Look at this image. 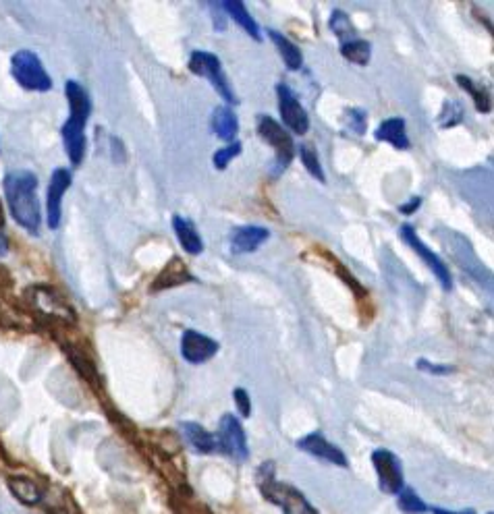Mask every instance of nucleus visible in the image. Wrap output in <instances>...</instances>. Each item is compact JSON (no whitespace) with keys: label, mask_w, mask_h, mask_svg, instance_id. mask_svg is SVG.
<instances>
[{"label":"nucleus","mask_w":494,"mask_h":514,"mask_svg":"<svg viewBox=\"0 0 494 514\" xmlns=\"http://www.w3.org/2000/svg\"><path fill=\"white\" fill-rule=\"evenodd\" d=\"M5 193L11 214L27 233L38 235L42 212L38 202V177L30 170H13L5 177Z\"/></svg>","instance_id":"f257e3e1"},{"label":"nucleus","mask_w":494,"mask_h":514,"mask_svg":"<svg viewBox=\"0 0 494 514\" xmlns=\"http://www.w3.org/2000/svg\"><path fill=\"white\" fill-rule=\"evenodd\" d=\"M67 100H69V121L63 125V141L71 164L79 166L86 156V125L92 112V102L88 92L77 81H67Z\"/></svg>","instance_id":"f03ea898"},{"label":"nucleus","mask_w":494,"mask_h":514,"mask_svg":"<svg viewBox=\"0 0 494 514\" xmlns=\"http://www.w3.org/2000/svg\"><path fill=\"white\" fill-rule=\"evenodd\" d=\"M258 485L266 500L279 504L285 514H318V510L308 502V498L297 492L293 485H287L274 477L272 463H266L258 471Z\"/></svg>","instance_id":"7ed1b4c3"},{"label":"nucleus","mask_w":494,"mask_h":514,"mask_svg":"<svg viewBox=\"0 0 494 514\" xmlns=\"http://www.w3.org/2000/svg\"><path fill=\"white\" fill-rule=\"evenodd\" d=\"M189 71L204 77V79H208L212 88L216 90V94L221 96L227 104H237V98H235V94L231 90L229 79L225 77L223 63L218 61L216 54L206 52V50L191 52V56H189Z\"/></svg>","instance_id":"20e7f679"},{"label":"nucleus","mask_w":494,"mask_h":514,"mask_svg":"<svg viewBox=\"0 0 494 514\" xmlns=\"http://www.w3.org/2000/svg\"><path fill=\"white\" fill-rule=\"evenodd\" d=\"M11 73L17 83L25 90L32 92H48L52 88V79L46 73L38 54L32 50H19L11 61Z\"/></svg>","instance_id":"39448f33"},{"label":"nucleus","mask_w":494,"mask_h":514,"mask_svg":"<svg viewBox=\"0 0 494 514\" xmlns=\"http://www.w3.org/2000/svg\"><path fill=\"white\" fill-rule=\"evenodd\" d=\"M258 133L266 141V144H270L274 148V166H277V170H274V177H279L293 160V154H295L293 139L281 123L266 117V114H260L258 117Z\"/></svg>","instance_id":"423d86ee"},{"label":"nucleus","mask_w":494,"mask_h":514,"mask_svg":"<svg viewBox=\"0 0 494 514\" xmlns=\"http://www.w3.org/2000/svg\"><path fill=\"white\" fill-rule=\"evenodd\" d=\"M214 438H216V448L223 454L231 456V459L247 461V456H250V448H247L243 425L235 415H231V413L223 415L221 423H218V434Z\"/></svg>","instance_id":"0eeeda50"},{"label":"nucleus","mask_w":494,"mask_h":514,"mask_svg":"<svg viewBox=\"0 0 494 514\" xmlns=\"http://www.w3.org/2000/svg\"><path fill=\"white\" fill-rule=\"evenodd\" d=\"M399 233H401V239L422 257L424 264H426V266L430 268V272L436 276V280L443 284V289H445V291H451V289H453V278H451L449 268L445 266V262L441 260V257H438V255L416 235L414 226L403 224Z\"/></svg>","instance_id":"6e6552de"},{"label":"nucleus","mask_w":494,"mask_h":514,"mask_svg":"<svg viewBox=\"0 0 494 514\" xmlns=\"http://www.w3.org/2000/svg\"><path fill=\"white\" fill-rule=\"evenodd\" d=\"M30 301L36 307V311H40L44 318H50L59 324H73L75 322V313L73 309L67 305V301L48 287H34L30 291Z\"/></svg>","instance_id":"1a4fd4ad"},{"label":"nucleus","mask_w":494,"mask_h":514,"mask_svg":"<svg viewBox=\"0 0 494 514\" xmlns=\"http://www.w3.org/2000/svg\"><path fill=\"white\" fill-rule=\"evenodd\" d=\"M277 96H279V110H281L285 127L295 135L308 133L310 117H308L306 108L301 106L295 92L289 88V85L281 83V85H277Z\"/></svg>","instance_id":"9d476101"},{"label":"nucleus","mask_w":494,"mask_h":514,"mask_svg":"<svg viewBox=\"0 0 494 514\" xmlns=\"http://www.w3.org/2000/svg\"><path fill=\"white\" fill-rule=\"evenodd\" d=\"M372 463L378 473L380 490L384 494H399L403 490V467L391 450H374Z\"/></svg>","instance_id":"9b49d317"},{"label":"nucleus","mask_w":494,"mask_h":514,"mask_svg":"<svg viewBox=\"0 0 494 514\" xmlns=\"http://www.w3.org/2000/svg\"><path fill=\"white\" fill-rule=\"evenodd\" d=\"M218 342L198 330H185L181 338V355L185 361L200 365L210 361L218 353Z\"/></svg>","instance_id":"f8f14e48"},{"label":"nucleus","mask_w":494,"mask_h":514,"mask_svg":"<svg viewBox=\"0 0 494 514\" xmlns=\"http://www.w3.org/2000/svg\"><path fill=\"white\" fill-rule=\"evenodd\" d=\"M71 187V173L65 168H57L50 177L48 197H46V210H48V226L59 228L61 224V208H63V195Z\"/></svg>","instance_id":"ddd939ff"},{"label":"nucleus","mask_w":494,"mask_h":514,"mask_svg":"<svg viewBox=\"0 0 494 514\" xmlns=\"http://www.w3.org/2000/svg\"><path fill=\"white\" fill-rule=\"evenodd\" d=\"M297 446L301 448V450H306V452H310L312 456H316V459H322V461H326V463H331V465H337V467H347V456L343 454V450L341 448H337L335 444H331L328 442L322 434H310V436H306V438H301L299 442H297Z\"/></svg>","instance_id":"4468645a"},{"label":"nucleus","mask_w":494,"mask_h":514,"mask_svg":"<svg viewBox=\"0 0 494 514\" xmlns=\"http://www.w3.org/2000/svg\"><path fill=\"white\" fill-rule=\"evenodd\" d=\"M270 233L264 226H239L231 235V249L233 253H252L260 249L268 241Z\"/></svg>","instance_id":"2eb2a0df"},{"label":"nucleus","mask_w":494,"mask_h":514,"mask_svg":"<svg viewBox=\"0 0 494 514\" xmlns=\"http://www.w3.org/2000/svg\"><path fill=\"white\" fill-rule=\"evenodd\" d=\"M194 280V276L189 274L187 266L183 264L181 257H173V260L164 266V270L156 276V280L152 282L150 291L152 293H160L164 289H171V287H179V284H185V282H191Z\"/></svg>","instance_id":"dca6fc26"},{"label":"nucleus","mask_w":494,"mask_h":514,"mask_svg":"<svg viewBox=\"0 0 494 514\" xmlns=\"http://www.w3.org/2000/svg\"><path fill=\"white\" fill-rule=\"evenodd\" d=\"M173 226H175V235L181 243V247L189 253V255H200L204 251V243L198 235L196 224L183 218V216H175L173 218Z\"/></svg>","instance_id":"f3484780"},{"label":"nucleus","mask_w":494,"mask_h":514,"mask_svg":"<svg viewBox=\"0 0 494 514\" xmlns=\"http://www.w3.org/2000/svg\"><path fill=\"white\" fill-rule=\"evenodd\" d=\"M181 432H183L187 444L194 448L196 452H200V454L218 452L216 438L210 432H206L202 425H198L194 421H187V423H181Z\"/></svg>","instance_id":"a211bd4d"},{"label":"nucleus","mask_w":494,"mask_h":514,"mask_svg":"<svg viewBox=\"0 0 494 514\" xmlns=\"http://www.w3.org/2000/svg\"><path fill=\"white\" fill-rule=\"evenodd\" d=\"M212 129H214L216 137H221L223 141L233 144V139L237 137V131H239V121L235 117V112L231 110V106H218L214 110Z\"/></svg>","instance_id":"6ab92c4d"},{"label":"nucleus","mask_w":494,"mask_h":514,"mask_svg":"<svg viewBox=\"0 0 494 514\" xmlns=\"http://www.w3.org/2000/svg\"><path fill=\"white\" fill-rule=\"evenodd\" d=\"M376 139L387 141L397 150H409V137L405 133V121L403 119H387L382 121L376 129Z\"/></svg>","instance_id":"aec40b11"},{"label":"nucleus","mask_w":494,"mask_h":514,"mask_svg":"<svg viewBox=\"0 0 494 514\" xmlns=\"http://www.w3.org/2000/svg\"><path fill=\"white\" fill-rule=\"evenodd\" d=\"M221 7H223V11H225L229 17H233V19L243 27L247 36L254 38L256 42L262 40L260 25L254 21V17L250 15V11H247V7L241 3V0H227V3H221Z\"/></svg>","instance_id":"412c9836"},{"label":"nucleus","mask_w":494,"mask_h":514,"mask_svg":"<svg viewBox=\"0 0 494 514\" xmlns=\"http://www.w3.org/2000/svg\"><path fill=\"white\" fill-rule=\"evenodd\" d=\"M268 34H270V40L274 42V46L279 48V54L283 56L285 65H287L291 71L301 69V65H304V54H301V50H299L287 36H283V34L277 32V30H270Z\"/></svg>","instance_id":"4be33fe9"},{"label":"nucleus","mask_w":494,"mask_h":514,"mask_svg":"<svg viewBox=\"0 0 494 514\" xmlns=\"http://www.w3.org/2000/svg\"><path fill=\"white\" fill-rule=\"evenodd\" d=\"M9 488L23 504H30L32 506V504H38L42 500L40 488L32 479H27V477H11L9 479Z\"/></svg>","instance_id":"5701e85b"},{"label":"nucleus","mask_w":494,"mask_h":514,"mask_svg":"<svg viewBox=\"0 0 494 514\" xmlns=\"http://www.w3.org/2000/svg\"><path fill=\"white\" fill-rule=\"evenodd\" d=\"M341 54L345 56L349 63L366 67L370 63L372 46L366 40H362V38H353V40L341 44Z\"/></svg>","instance_id":"b1692460"},{"label":"nucleus","mask_w":494,"mask_h":514,"mask_svg":"<svg viewBox=\"0 0 494 514\" xmlns=\"http://www.w3.org/2000/svg\"><path fill=\"white\" fill-rule=\"evenodd\" d=\"M457 83L461 85V88L468 92V94H472V98H474V104H476V110L478 112H482V114H486V112H490V92H488V88L486 85H482V83H476L474 79H470V77H465V75H457Z\"/></svg>","instance_id":"393cba45"},{"label":"nucleus","mask_w":494,"mask_h":514,"mask_svg":"<svg viewBox=\"0 0 494 514\" xmlns=\"http://www.w3.org/2000/svg\"><path fill=\"white\" fill-rule=\"evenodd\" d=\"M299 158H301V162H304L308 173H310L316 181L326 183V175H324V170H322L318 152H316V148H314L312 144H304V146L299 148Z\"/></svg>","instance_id":"a878e982"},{"label":"nucleus","mask_w":494,"mask_h":514,"mask_svg":"<svg viewBox=\"0 0 494 514\" xmlns=\"http://www.w3.org/2000/svg\"><path fill=\"white\" fill-rule=\"evenodd\" d=\"M331 30L341 40V44H345V42H349L353 38H358V36H355V27L351 25L349 17L343 11H335L333 13V17H331Z\"/></svg>","instance_id":"bb28decb"},{"label":"nucleus","mask_w":494,"mask_h":514,"mask_svg":"<svg viewBox=\"0 0 494 514\" xmlns=\"http://www.w3.org/2000/svg\"><path fill=\"white\" fill-rule=\"evenodd\" d=\"M463 119V108L459 102H453V100H447L445 106H443V112L441 117H438V125H441L443 129H451L455 125H459Z\"/></svg>","instance_id":"cd10ccee"},{"label":"nucleus","mask_w":494,"mask_h":514,"mask_svg":"<svg viewBox=\"0 0 494 514\" xmlns=\"http://www.w3.org/2000/svg\"><path fill=\"white\" fill-rule=\"evenodd\" d=\"M399 508L403 512H409V514H420V512L428 510V506L416 496V492L414 490H407V488H403L399 492Z\"/></svg>","instance_id":"c85d7f7f"},{"label":"nucleus","mask_w":494,"mask_h":514,"mask_svg":"<svg viewBox=\"0 0 494 514\" xmlns=\"http://www.w3.org/2000/svg\"><path fill=\"white\" fill-rule=\"evenodd\" d=\"M239 154H241V144H239V141H233V144H229L227 148L218 150V152L212 156V162H214V166H216L218 170H225V168L229 166V162H231L233 158H237Z\"/></svg>","instance_id":"c756f323"},{"label":"nucleus","mask_w":494,"mask_h":514,"mask_svg":"<svg viewBox=\"0 0 494 514\" xmlns=\"http://www.w3.org/2000/svg\"><path fill=\"white\" fill-rule=\"evenodd\" d=\"M345 117H347V127H349V131L358 133V135H364V133H366V112H364V110H360V108L347 110Z\"/></svg>","instance_id":"7c9ffc66"},{"label":"nucleus","mask_w":494,"mask_h":514,"mask_svg":"<svg viewBox=\"0 0 494 514\" xmlns=\"http://www.w3.org/2000/svg\"><path fill=\"white\" fill-rule=\"evenodd\" d=\"M233 401H235V405H237V409H239V413H241L243 417H250V415H252V401H250V394H247L243 388H235V392H233Z\"/></svg>","instance_id":"2f4dec72"},{"label":"nucleus","mask_w":494,"mask_h":514,"mask_svg":"<svg viewBox=\"0 0 494 514\" xmlns=\"http://www.w3.org/2000/svg\"><path fill=\"white\" fill-rule=\"evenodd\" d=\"M416 367L422 369V371H428V374H432V376H447V374H451V371H453V365H434V363H430L426 359H418Z\"/></svg>","instance_id":"473e14b6"},{"label":"nucleus","mask_w":494,"mask_h":514,"mask_svg":"<svg viewBox=\"0 0 494 514\" xmlns=\"http://www.w3.org/2000/svg\"><path fill=\"white\" fill-rule=\"evenodd\" d=\"M210 9H212V19H214L216 30L218 32L225 30V27H227V13L223 11V7L221 5H210Z\"/></svg>","instance_id":"72a5a7b5"},{"label":"nucleus","mask_w":494,"mask_h":514,"mask_svg":"<svg viewBox=\"0 0 494 514\" xmlns=\"http://www.w3.org/2000/svg\"><path fill=\"white\" fill-rule=\"evenodd\" d=\"M422 206V197H411V202L407 206H401L403 214H414Z\"/></svg>","instance_id":"f704fd0d"},{"label":"nucleus","mask_w":494,"mask_h":514,"mask_svg":"<svg viewBox=\"0 0 494 514\" xmlns=\"http://www.w3.org/2000/svg\"><path fill=\"white\" fill-rule=\"evenodd\" d=\"M432 512H434V514H476L474 510H463V512H451V510H445V508H434Z\"/></svg>","instance_id":"c9c22d12"},{"label":"nucleus","mask_w":494,"mask_h":514,"mask_svg":"<svg viewBox=\"0 0 494 514\" xmlns=\"http://www.w3.org/2000/svg\"><path fill=\"white\" fill-rule=\"evenodd\" d=\"M7 249H9V241H7V237L3 233H0V257L7 253Z\"/></svg>","instance_id":"e433bc0d"},{"label":"nucleus","mask_w":494,"mask_h":514,"mask_svg":"<svg viewBox=\"0 0 494 514\" xmlns=\"http://www.w3.org/2000/svg\"><path fill=\"white\" fill-rule=\"evenodd\" d=\"M5 222V214H3V204H0V226Z\"/></svg>","instance_id":"4c0bfd02"}]
</instances>
